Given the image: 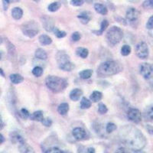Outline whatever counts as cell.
Wrapping results in <instances>:
<instances>
[{"label":"cell","mask_w":153,"mask_h":153,"mask_svg":"<svg viewBox=\"0 0 153 153\" xmlns=\"http://www.w3.org/2000/svg\"><path fill=\"white\" fill-rule=\"evenodd\" d=\"M120 136L123 143L132 150H141L146 145V139L143 132L132 126L121 128Z\"/></svg>","instance_id":"6da1fadb"},{"label":"cell","mask_w":153,"mask_h":153,"mask_svg":"<svg viewBox=\"0 0 153 153\" xmlns=\"http://www.w3.org/2000/svg\"><path fill=\"white\" fill-rule=\"evenodd\" d=\"M122 65L113 61L102 63L97 69V74L100 76H110L117 74L122 71Z\"/></svg>","instance_id":"7a4b0ae2"},{"label":"cell","mask_w":153,"mask_h":153,"mask_svg":"<svg viewBox=\"0 0 153 153\" xmlns=\"http://www.w3.org/2000/svg\"><path fill=\"white\" fill-rule=\"evenodd\" d=\"M45 84L48 88L54 93L63 91L68 86L66 80L57 76H48L45 80Z\"/></svg>","instance_id":"3957f363"},{"label":"cell","mask_w":153,"mask_h":153,"mask_svg":"<svg viewBox=\"0 0 153 153\" xmlns=\"http://www.w3.org/2000/svg\"><path fill=\"white\" fill-rule=\"evenodd\" d=\"M123 33L122 29L119 27L113 26L109 29L106 34V39L109 43L114 45L118 44L120 41L122 40Z\"/></svg>","instance_id":"277c9868"},{"label":"cell","mask_w":153,"mask_h":153,"mask_svg":"<svg viewBox=\"0 0 153 153\" xmlns=\"http://www.w3.org/2000/svg\"><path fill=\"white\" fill-rule=\"evenodd\" d=\"M22 31L25 35L29 38H33L39 31L38 25L34 21H29L26 24H24L22 27Z\"/></svg>","instance_id":"5b68a950"},{"label":"cell","mask_w":153,"mask_h":153,"mask_svg":"<svg viewBox=\"0 0 153 153\" xmlns=\"http://www.w3.org/2000/svg\"><path fill=\"white\" fill-rule=\"evenodd\" d=\"M139 72L145 79L149 80L152 76L153 68L149 63H143L139 67Z\"/></svg>","instance_id":"8992f818"},{"label":"cell","mask_w":153,"mask_h":153,"mask_svg":"<svg viewBox=\"0 0 153 153\" xmlns=\"http://www.w3.org/2000/svg\"><path fill=\"white\" fill-rule=\"evenodd\" d=\"M136 52L138 57L141 59H146L149 57V48L147 44L140 42L136 45Z\"/></svg>","instance_id":"52a82bcc"},{"label":"cell","mask_w":153,"mask_h":153,"mask_svg":"<svg viewBox=\"0 0 153 153\" xmlns=\"http://www.w3.org/2000/svg\"><path fill=\"white\" fill-rule=\"evenodd\" d=\"M127 117L132 122L135 123H139L142 120V113L137 109H131L128 111Z\"/></svg>","instance_id":"ba28073f"},{"label":"cell","mask_w":153,"mask_h":153,"mask_svg":"<svg viewBox=\"0 0 153 153\" xmlns=\"http://www.w3.org/2000/svg\"><path fill=\"white\" fill-rule=\"evenodd\" d=\"M73 136L77 141H82L87 139V133L83 128L76 127L73 130Z\"/></svg>","instance_id":"9c48e42d"},{"label":"cell","mask_w":153,"mask_h":153,"mask_svg":"<svg viewBox=\"0 0 153 153\" xmlns=\"http://www.w3.org/2000/svg\"><path fill=\"white\" fill-rule=\"evenodd\" d=\"M139 12L135 8H130V9H128L126 12V19L128 21L130 22H136L138 19V18H139Z\"/></svg>","instance_id":"30bf717a"},{"label":"cell","mask_w":153,"mask_h":153,"mask_svg":"<svg viewBox=\"0 0 153 153\" xmlns=\"http://www.w3.org/2000/svg\"><path fill=\"white\" fill-rule=\"evenodd\" d=\"M42 19V24H43L44 27H45V29L48 31H53V29L54 28V20L51 18L47 17V16H45Z\"/></svg>","instance_id":"8fae6325"},{"label":"cell","mask_w":153,"mask_h":153,"mask_svg":"<svg viewBox=\"0 0 153 153\" xmlns=\"http://www.w3.org/2000/svg\"><path fill=\"white\" fill-rule=\"evenodd\" d=\"M82 24H87L91 19V14L89 12H83L77 16Z\"/></svg>","instance_id":"7c38bea8"},{"label":"cell","mask_w":153,"mask_h":153,"mask_svg":"<svg viewBox=\"0 0 153 153\" xmlns=\"http://www.w3.org/2000/svg\"><path fill=\"white\" fill-rule=\"evenodd\" d=\"M82 95H83V91L80 89L76 88L74 89L73 91L70 93V98L74 101H77Z\"/></svg>","instance_id":"4fadbf2b"},{"label":"cell","mask_w":153,"mask_h":153,"mask_svg":"<svg viewBox=\"0 0 153 153\" xmlns=\"http://www.w3.org/2000/svg\"><path fill=\"white\" fill-rule=\"evenodd\" d=\"M144 118L146 121L149 122H152L153 120V110H152V106H149L146 108V110L144 112Z\"/></svg>","instance_id":"5bb4252c"},{"label":"cell","mask_w":153,"mask_h":153,"mask_svg":"<svg viewBox=\"0 0 153 153\" xmlns=\"http://www.w3.org/2000/svg\"><path fill=\"white\" fill-rule=\"evenodd\" d=\"M59 68L60 69L63 70V71H71L72 70L74 69L75 66L73 63H71L69 61L59 65Z\"/></svg>","instance_id":"9a60e30c"},{"label":"cell","mask_w":153,"mask_h":153,"mask_svg":"<svg viewBox=\"0 0 153 153\" xmlns=\"http://www.w3.org/2000/svg\"><path fill=\"white\" fill-rule=\"evenodd\" d=\"M94 9L96 10V12L100 13L101 15H106L108 12V9L103 4H100V3H97L94 5Z\"/></svg>","instance_id":"2e32d148"},{"label":"cell","mask_w":153,"mask_h":153,"mask_svg":"<svg viewBox=\"0 0 153 153\" xmlns=\"http://www.w3.org/2000/svg\"><path fill=\"white\" fill-rule=\"evenodd\" d=\"M23 16V11L21 8L19 7H15L14 9H12V16L13 19L16 20H19V19H22Z\"/></svg>","instance_id":"e0dca14e"},{"label":"cell","mask_w":153,"mask_h":153,"mask_svg":"<svg viewBox=\"0 0 153 153\" xmlns=\"http://www.w3.org/2000/svg\"><path fill=\"white\" fill-rule=\"evenodd\" d=\"M10 80L12 81V84H21L22 82L24 80L23 76L20 74H14L10 75Z\"/></svg>","instance_id":"ac0fdd59"},{"label":"cell","mask_w":153,"mask_h":153,"mask_svg":"<svg viewBox=\"0 0 153 153\" xmlns=\"http://www.w3.org/2000/svg\"><path fill=\"white\" fill-rule=\"evenodd\" d=\"M30 118L31 120L34 121H37V122H42V120L44 119V115L43 112L42 111H36L35 113H32L31 116H30Z\"/></svg>","instance_id":"d6986e66"},{"label":"cell","mask_w":153,"mask_h":153,"mask_svg":"<svg viewBox=\"0 0 153 153\" xmlns=\"http://www.w3.org/2000/svg\"><path fill=\"white\" fill-rule=\"evenodd\" d=\"M19 149L21 153H35V151L31 146H28V144H26L25 143H22V144H20L19 146Z\"/></svg>","instance_id":"ffe728a7"},{"label":"cell","mask_w":153,"mask_h":153,"mask_svg":"<svg viewBox=\"0 0 153 153\" xmlns=\"http://www.w3.org/2000/svg\"><path fill=\"white\" fill-rule=\"evenodd\" d=\"M69 111V105L67 103H63L59 105L58 108H57V112L62 116H65L68 113Z\"/></svg>","instance_id":"44dd1931"},{"label":"cell","mask_w":153,"mask_h":153,"mask_svg":"<svg viewBox=\"0 0 153 153\" xmlns=\"http://www.w3.org/2000/svg\"><path fill=\"white\" fill-rule=\"evenodd\" d=\"M35 57L40 60H46L48 58V54L45 50L42 48H38L35 51Z\"/></svg>","instance_id":"7402d4cb"},{"label":"cell","mask_w":153,"mask_h":153,"mask_svg":"<svg viewBox=\"0 0 153 153\" xmlns=\"http://www.w3.org/2000/svg\"><path fill=\"white\" fill-rule=\"evenodd\" d=\"M39 42L42 45H48L50 44H51L52 42V40L51 38L49 36L46 35H42L40 37H39Z\"/></svg>","instance_id":"603a6c76"},{"label":"cell","mask_w":153,"mask_h":153,"mask_svg":"<svg viewBox=\"0 0 153 153\" xmlns=\"http://www.w3.org/2000/svg\"><path fill=\"white\" fill-rule=\"evenodd\" d=\"M102 97H103L102 93L100 92V91H94L91 95V100L94 103H97V102L100 100Z\"/></svg>","instance_id":"cb8c5ba5"},{"label":"cell","mask_w":153,"mask_h":153,"mask_svg":"<svg viewBox=\"0 0 153 153\" xmlns=\"http://www.w3.org/2000/svg\"><path fill=\"white\" fill-rule=\"evenodd\" d=\"M76 53L79 57H82V58H86L89 54V51L87 48H78L76 49Z\"/></svg>","instance_id":"d4e9b609"},{"label":"cell","mask_w":153,"mask_h":153,"mask_svg":"<svg viewBox=\"0 0 153 153\" xmlns=\"http://www.w3.org/2000/svg\"><path fill=\"white\" fill-rule=\"evenodd\" d=\"M91 106V100H89L86 97L82 98L81 101H80V108L82 110H86V109H89Z\"/></svg>","instance_id":"484cf974"},{"label":"cell","mask_w":153,"mask_h":153,"mask_svg":"<svg viewBox=\"0 0 153 153\" xmlns=\"http://www.w3.org/2000/svg\"><path fill=\"white\" fill-rule=\"evenodd\" d=\"M93 74V71L92 70H90V69H87V70H84V71H82L80 73V78L82 79H89L92 76Z\"/></svg>","instance_id":"4316f807"},{"label":"cell","mask_w":153,"mask_h":153,"mask_svg":"<svg viewBox=\"0 0 153 153\" xmlns=\"http://www.w3.org/2000/svg\"><path fill=\"white\" fill-rule=\"evenodd\" d=\"M61 4L60 3V2H52V3H51L50 5L48 6V11H50V12H56V11L58 10V9L61 8Z\"/></svg>","instance_id":"83f0119b"},{"label":"cell","mask_w":153,"mask_h":153,"mask_svg":"<svg viewBox=\"0 0 153 153\" xmlns=\"http://www.w3.org/2000/svg\"><path fill=\"white\" fill-rule=\"evenodd\" d=\"M108 25H109V22H108L107 20H103V22H102V23H101V26H100V30L99 31H94V33H95L96 35H102V33H103V31H105V30L106 29V28L108 27Z\"/></svg>","instance_id":"f1b7e54d"},{"label":"cell","mask_w":153,"mask_h":153,"mask_svg":"<svg viewBox=\"0 0 153 153\" xmlns=\"http://www.w3.org/2000/svg\"><path fill=\"white\" fill-rule=\"evenodd\" d=\"M131 52V48L129 45H124L123 46V48H121V54L123 56H127L129 55Z\"/></svg>","instance_id":"f546056e"},{"label":"cell","mask_w":153,"mask_h":153,"mask_svg":"<svg viewBox=\"0 0 153 153\" xmlns=\"http://www.w3.org/2000/svg\"><path fill=\"white\" fill-rule=\"evenodd\" d=\"M53 31H54V34H55V35L57 37V38H64V37L66 36V32H65V31H60V30L58 29V28H55V27H54V28Z\"/></svg>","instance_id":"4dcf8cb0"},{"label":"cell","mask_w":153,"mask_h":153,"mask_svg":"<svg viewBox=\"0 0 153 153\" xmlns=\"http://www.w3.org/2000/svg\"><path fill=\"white\" fill-rule=\"evenodd\" d=\"M32 74L35 75V76H41L43 74V69L40 67H35L33 70H32Z\"/></svg>","instance_id":"1f68e13d"},{"label":"cell","mask_w":153,"mask_h":153,"mask_svg":"<svg viewBox=\"0 0 153 153\" xmlns=\"http://www.w3.org/2000/svg\"><path fill=\"white\" fill-rule=\"evenodd\" d=\"M117 129V126L115 125L114 123H110L106 125V131L108 133H111L113 131H115Z\"/></svg>","instance_id":"d6a6232c"},{"label":"cell","mask_w":153,"mask_h":153,"mask_svg":"<svg viewBox=\"0 0 153 153\" xmlns=\"http://www.w3.org/2000/svg\"><path fill=\"white\" fill-rule=\"evenodd\" d=\"M19 115H20V117H21L22 118L25 119V120L30 117L29 112H28L26 109H22V110H20Z\"/></svg>","instance_id":"836d02e7"},{"label":"cell","mask_w":153,"mask_h":153,"mask_svg":"<svg viewBox=\"0 0 153 153\" xmlns=\"http://www.w3.org/2000/svg\"><path fill=\"white\" fill-rule=\"evenodd\" d=\"M98 111L100 114H105V113H107L108 110L107 107L106 106V105H104L103 103H100L99 107H98Z\"/></svg>","instance_id":"e575fe53"},{"label":"cell","mask_w":153,"mask_h":153,"mask_svg":"<svg viewBox=\"0 0 153 153\" xmlns=\"http://www.w3.org/2000/svg\"><path fill=\"white\" fill-rule=\"evenodd\" d=\"M45 153H65L62 150H61L60 149L57 148V147H52V148L48 149V150H46V152Z\"/></svg>","instance_id":"d590c367"},{"label":"cell","mask_w":153,"mask_h":153,"mask_svg":"<svg viewBox=\"0 0 153 153\" xmlns=\"http://www.w3.org/2000/svg\"><path fill=\"white\" fill-rule=\"evenodd\" d=\"M84 0H71V5L74 6H80L84 4Z\"/></svg>","instance_id":"8d00e7d4"},{"label":"cell","mask_w":153,"mask_h":153,"mask_svg":"<svg viewBox=\"0 0 153 153\" xmlns=\"http://www.w3.org/2000/svg\"><path fill=\"white\" fill-rule=\"evenodd\" d=\"M80 38H81V35H80V34L79 33V32H77V31L74 32V33L72 34L71 38L74 42H77V41L80 40Z\"/></svg>","instance_id":"74e56055"},{"label":"cell","mask_w":153,"mask_h":153,"mask_svg":"<svg viewBox=\"0 0 153 153\" xmlns=\"http://www.w3.org/2000/svg\"><path fill=\"white\" fill-rule=\"evenodd\" d=\"M42 123L43 124L44 126H45L47 127H50L51 126V124H52V121H51V119H43L42 121Z\"/></svg>","instance_id":"f35d334b"},{"label":"cell","mask_w":153,"mask_h":153,"mask_svg":"<svg viewBox=\"0 0 153 153\" xmlns=\"http://www.w3.org/2000/svg\"><path fill=\"white\" fill-rule=\"evenodd\" d=\"M146 28L148 29H152L153 28V17L151 16L149 19V21L147 22V24H146Z\"/></svg>","instance_id":"ab89813d"},{"label":"cell","mask_w":153,"mask_h":153,"mask_svg":"<svg viewBox=\"0 0 153 153\" xmlns=\"http://www.w3.org/2000/svg\"><path fill=\"white\" fill-rule=\"evenodd\" d=\"M152 0H146L143 2V7L145 8H151L152 6Z\"/></svg>","instance_id":"60d3db41"},{"label":"cell","mask_w":153,"mask_h":153,"mask_svg":"<svg viewBox=\"0 0 153 153\" xmlns=\"http://www.w3.org/2000/svg\"><path fill=\"white\" fill-rule=\"evenodd\" d=\"M2 4H3L4 10H7L9 4H10V0H2Z\"/></svg>","instance_id":"b9f144b4"},{"label":"cell","mask_w":153,"mask_h":153,"mask_svg":"<svg viewBox=\"0 0 153 153\" xmlns=\"http://www.w3.org/2000/svg\"><path fill=\"white\" fill-rule=\"evenodd\" d=\"M115 153H130V152H129L128 151V149H126V148L121 147V148H119Z\"/></svg>","instance_id":"7bdbcfd3"},{"label":"cell","mask_w":153,"mask_h":153,"mask_svg":"<svg viewBox=\"0 0 153 153\" xmlns=\"http://www.w3.org/2000/svg\"><path fill=\"white\" fill-rule=\"evenodd\" d=\"M84 153H95V149L92 147H89L84 151Z\"/></svg>","instance_id":"ee69618b"},{"label":"cell","mask_w":153,"mask_h":153,"mask_svg":"<svg viewBox=\"0 0 153 153\" xmlns=\"http://www.w3.org/2000/svg\"><path fill=\"white\" fill-rule=\"evenodd\" d=\"M130 153H146V152L143 151H142V149H141V150H133V152H130Z\"/></svg>","instance_id":"f6af8a7d"},{"label":"cell","mask_w":153,"mask_h":153,"mask_svg":"<svg viewBox=\"0 0 153 153\" xmlns=\"http://www.w3.org/2000/svg\"><path fill=\"white\" fill-rule=\"evenodd\" d=\"M4 140H5V139H4L3 136H2V134H0V145L2 144V143H3Z\"/></svg>","instance_id":"bcb514c9"},{"label":"cell","mask_w":153,"mask_h":153,"mask_svg":"<svg viewBox=\"0 0 153 153\" xmlns=\"http://www.w3.org/2000/svg\"><path fill=\"white\" fill-rule=\"evenodd\" d=\"M147 128H149V133L152 134V126L148 125V126H147Z\"/></svg>","instance_id":"7dc6e473"},{"label":"cell","mask_w":153,"mask_h":153,"mask_svg":"<svg viewBox=\"0 0 153 153\" xmlns=\"http://www.w3.org/2000/svg\"><path fill=\"white\" fill-rule=\"evenodd\" d=\"M0 75L2 76H5V74H4L3 71H2V69H1V68H0Z\"/></svg>","instance_id":"c3c4849f"},{"label":"cell","mask_w":153,"mask_h":153,"mask_svg":"<svg viewBox=\"0 0 153 153\" xmlns=\"http://www.w3.org/2000/svg\"><path fill=\"white\" fill-rule=\"evenodd\" d=\"M84 1H86V2H88V3H91V2H94V0H84Z\"/></svg>","instance_id":"681fc988"},{"label":"cell","mask_w":153,"mask_h":153,"mask_svg":"<svg viewBox=\"0 0 153 153\" xmlns=\"http://www.w3.org/2000/svg\"><path fill=\"white\" fill-rule=\"evenodd\" d=\"M0 125H2V117H1V115H0Z\"/></svg>","instance_id":"f907efd6"},{"label":"cell","mask_w":153,"mask_h":153,"mask_svg":"<svg viewBox=\"0 0 153 153\" xmlns=\"http://www.w3.org/2000/svg\"><path fill=\"white\" fill-rule=\"evenodd\" d=\"M19 0H10V2H17Z\"/></svg>","instance_id":"816d5d0a"},{"label":"cell","mask_w":153,"mask_h":153,"mask_svg":"<svg viewBox=\"0 0 153 153\" xmlns=\"http://www.w3.org/2000/svg\"><path fill=\"white\" fill-rule=\"evenodd\" d=\"M2 43V38H1V36H0V45Z\"/></svg>","instance_id":"f5cc1de1"},{"label":"cell","mask_w":153,"mask_h":153,"mask_svg":"<svg viewBox=\"0 0 153 153\" xmlns=\"http://www.w3.org/2000/svg\"><path fill=\"white\" fill-rule=\"evenodd\" d=\"M34 2H39V0H33Z\"/></svg>","instance_id":"db71d44e"},{"label":"cell","mask_w":153,"mask_h":153,"mask_svg":"<svg viewBox=\"0 0 153 153\" xmlns=\"http://www.w3.org/2000/svg\"><path fill=\"white\" fill-rule=\"evenodd\" d=\"M2 58V54H1V53H0V59Z\"/></svg>","instance_id":"11a10c76"}]
</instances>
